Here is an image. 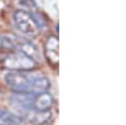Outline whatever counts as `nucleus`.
<instances>
[{"mask_svg":"<svg viewBox=\"0 0 126 125\" xmlns=\"http://www.w3.org/2000/svg\"><path fill=\"white\" fill-rule=\"evenodd\" d=\"M22 123V119H20L18 115L10 112L8 110H3L0 109V124L3 125H19Z\"/></svg>","mask_w":126,"mask_h":125,"instance_id":"nucleus-8","label":"nucleus"},{"mask_svg":"<svg viewBox=\"0 0 126 125\" xmlns=\"http://www.w3.org/2000/svg\"><path fill=\"white\" fill-rule=\"evenodd\" d=\"M1 67L10 72L30 71L37 67V61L27 56L23 52H8L1 58Z\"/></svg>","mask_w":126,"mask_h":125,"instance_id":"nucleus-2","label":"nucleus"},{"mask_svg":"<svg viewBox=\"0 0 126 125\" xmlns=\"http://www.w3.org/2000/svg\"><path fill=\"white\" fill-rule=\"evenodd\" d=\"M13 22H14V28L24 37L34 38L39 33V27L34 17L29 12H25L23 9H18L14 12Z\"/></svg>","mask_w":126,"mask_h":125,"instance_id":"nucleus-3","label":"nucleus"},{"mask_svg":"<svg viewBox=\"0 0 126 125\" xmlns=\"http://www.w3.org/2000/svg\"><path fill=\"white\" fill-rule=\"evenodd\" d=\"M39 125H52V124H48V123H43V124H39Z\"/></svg>","mask_w":126,"mask_h":125,"instance_id":"nucleus-9","label":"nucleus"},{"mask_svg":"<svg viewBox=\"0 0 126 125\" xmlns=\"http://www.w3.org/2000/svg\"><path fill=\"white\" fill-rule=\"evenodd\" d=\"M20 38L12 36V34H5L0 36V49L8 51V52H14L18 49Z\"/></svg>","mask_w":126,"mask_h":125,"instance_id":"nucleus-7","label":"nucleus"},{"mask_svg":"<svg viewBox=\"0 0 126 125\" xmlns=\"http://www.w3.org/2000/svg\"><path fill=\"white\" fill-rule=\"evenodd\" d=\"M4 80L5 83L14 92L40 93V92H46L50 87V82L48 77L40 73H34V72H30V71L8 72Z\"/></svg>","mask_w":126,"mask_h":125,"instance_id":"nucleus-1","label":"nucleus"},{"mask_svg":"<svg viewBox=\"0 0 126 125\" xmlns=\"http://www.w3.org/2000/svg\"><path fill=\"white\" fill-rule=\"evenodd\" d=\"M53 97L49 92H40L37 93V96L34 99V105H33V110L37 112H47L52 106H53Z\"/></svg>","mask_w":126,"mask_h":125,"instance_id":"nucleus-6","label":"nucleus"},{"mask_svg":"<svg viewBox=\"0 0 126 125\" xmlns=\"http://www.w3.org/2000/svg\"><path fill=\"white\" fill-rule=\"evenodd\" d=\"M34 99H35V93H30V92H14L10 96V101H12L13 105L23 109L24 111L33 110Z\"/></svg>","mask_w":126,"mask_h":125,"instance_id":"nucleus-4","label":"nucleus"},{"mask_svg":"<svg viewBox=\"0 0 126 125\" xmlns=\"http://www.w3.org/2000/svg\"><path fill=\"white\" fill-rule=\"evenodd\" d=\"M44 54L49 63L57 67L58 66V38L56 36H48L44 42Z\"/></svg>","mask_w":126,"mask_h":125,"instance_id":"nucleus-5","label":"nucleus"}]
</instances>
